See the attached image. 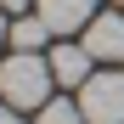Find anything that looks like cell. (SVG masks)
<instances>
[{
    "instance_id": "cell-1",
    "label": "cell",
    "mask_w": 124,
    "mask_h": 124,
    "mask_svg": "<svg viewBox=\"0 0 124 124\" xmlns=\"http://www.w3.org/2000/svg\"><path fill=\"white\" fill-rule=\"evenodd\" d=\"M51 56L45 51H11L6 62H0V101H11L17 113H39L51 101Z\"/></svg>"
},
{
    "instance_id": "cell-2",
    "label": "cell",
    "mask_w": 124,
    "mask_h": 124,
    "mask_svg": "<svg viewBox=\"0 0 124 124\" xmlns=\"http://www.w3.org/2000/svg\"><path fill=\"white\" fill-rule=\"evenodd\" d=\"M79 107H85V124H124V73H90L79 85Z\"/></svg>"
},
{
    "instance_id": "cell-3",
    "label": "cell",
    "mask_w": 124,
    "mask_h": 124,
    "mask_svg": "<svg viewBox=\"0 0 124 124\" xmlns=\"http://www.w3.org/2000/svg\"><path fill=\"white\" fill-rule=\"evenodd\" d=\"M85 51L96 62H124V11H96L85 28Z\"/></svg>"
},
{
    "instance_id": "cell-4",
    "label": "cell",
    "mask_w": 124,
    "mask_h": 124,
    "mask_svg": "<svg viewBox=\"0 0 124 124\" xmlns=\"http://www.w3.org/2000/svg\"><path fill=\"white\" fill-rule=\"evenodd\" d=\"M34 11L51 23V34H85L96 17V0H34Z\"/></svg>"
},
{
    "instance_id": "cell-5",
    "label": "cell",
    "mask_w": 124,
    "mask_h": 124,
    "mask_svg": "<svg viewBox=\"0 0 124 124\" xmlns=\"http://www.w3.org/2000/svg\"><path fill=\"white\" fill-rule=\"evenodd\" d=\"M45 56H51V73H56V85H73V90H79V85L96 73V56H90L85 45H51Z\"/></svg>"
},
{
    "instance_id": "cell-6",
    "label": "cell",
    "mask_w": 124,
    "mask_h": 124,
    "mask_svg": "<svg viewBox=\"0 0 124 124\" xmlns=\"http://www.w3.org/2000/svg\"><path fill=\"white\" fill-rule=\"evenodd\" d=\"M6 39H11V51H45L51 45V23L39 11H17V23H11Z\"/></svg>"
},
{
    "instance_id": "cell-7",
    "label": "cell",
    "mask_w": 124,
    "mask_h": 124,
    "mask_svg": "<svg viewBox=\"0 0 124 124\" xmlns=\"http://www.w3.org/2000/svg\"><path fill=\"white\" fill-rule=\"evenodd\" d=\"M39 124H85V107H79V101H45V107H39Z\"/></svg>"
},
{
    "instance_id": "cell-8",
    "label": "cell",
    "mask_w": 124,
    "mask_h": 124,
    "mask_svg": "<svg viewBox=\"0 0 124 124\" xmlns=\"http://www.w3.org/2000/svg\"><path fill=\"white\" fill-rule=\"evenodd\" d=\"M0 124H23V113H17L11 101H0Z\"/></svg>"
},
{
    "instance_id": "cell-9",
    "label": "cell",
    "mask_w": 124,
    "mask_h": 124,
    "mask_svg": "<svg viewBox=\"0 0 124 124\" xmlns=\"http://www.w3.org/2000/svg\"><path fill=\"white\" fill-rule=\"evenodd\" d=\"M6 11H34V0H0Z\"/></svg>"
},
{
    "instance_id": "cell-10",
    "label": "cell",
    "mask_w": 124,
    "mask_h": 124,
    "mask_svg": "<svg viewBox=\"0 0 124 124\" xmlns=\"http://www.w3.org/2000/svg\"><path fill=\"white\" fill-rule=\"evenodd\" d=\"M6 34H11V28H6V6H0V39H6Z\"/></svg>"
}]
</instances>
